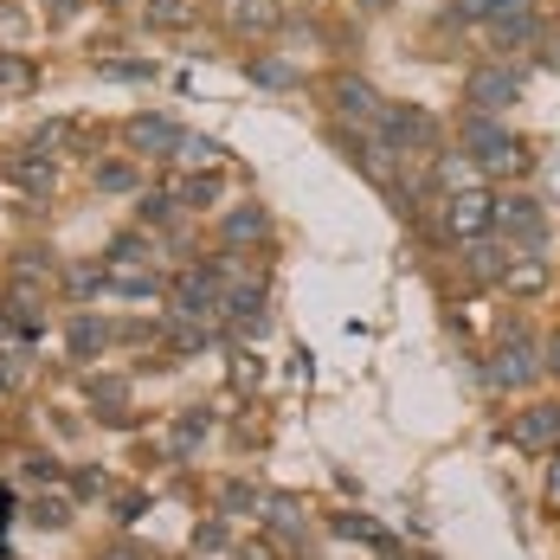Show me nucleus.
<instances>
[{"label":"nucleus","mask_w":560,"mask_h":560,"mask_svg":"<svg viewBox=\"0 0 560 560\" xmlns=\"http://www.w3.org/2000/svg\"><path fill=\"white\" fill-rule=\"evenodd\" d=\"M129 142H136L142 155H162V162H174L180 129H174V122H162V116H136V122H129Z\"/></svg>","instance_id":"9b49d317"},{"label":"nucleus","mask_w":560,"mask_h":560,"mask_svg":"<svg viewBox=\"0 0 560 560\" xmlns=\"http://www.w3.org/2000/svg\"><path fill=\"white\" fill-rule=\"evenodd\" d=\"M252 78H258V84H290V65H283V58H258Z\"/></svg>","instance_id":"aec40b11"},{"label":"nucleus","mask_w":560,"mask_h":560,"mask_svg":"<svg viewBox=\"0 0 560 560\" xmlns=\"http://www.w3.org/2000/svg\"><path fill=\"white\" fill-rule=\"evenodd\" d=\"M71 7H78V0H52V13H58V20H65V13H71Z\"/></svg>","instance_id":"bb28decb"},{"label":"nucleus","mask_w":560,"mask_h":560,"mask_svg":"<svg viewBox=\"0 0 560 560\" xmlns=\"http://www.w3.org/2000/svg\"><path fill=\"white\" fill-rule=\"evenodd\" d=\"M361 7H368V13H381V7H387V0H361Z\"/></svg>","instance_id":"c85d7f7f"},{"label":"nucleus","mask_w":560,"mask_h":560,"mask_svg":"<svg viewBox=\"0 0 560 560\" xmlns=\"http://www.w3.org/2000/svg\"><path fill=\"white\" fill-rule=\"evenodd\" d=\"M336 110L354 116V122H381L387 104H381V91H374L368 78H341V84H336Z\"/></svg>","instance_id":"1a4fd4ad"},{"label":"nucleus","mask_w":560,"mask_h":560,"mask_svg":"<svg viewBox=\"0 0 560 560\" xmlns=\"http://www.w3.org/2000/svg\"><path fill=\"white\" fill-rule=\"evenodd\" d=\"M374 129L387 136L399 155H425V149H439V116L419 110V104H387Z\"/></svg>","instance_id":"7ed1b4c3"},{"label":"nucleus","mask_w":560,"mask_h":560,"mask_svg":"<svg viewBox=\"0 0 560 560\" xmlns=\"http://www.w3.org/2000/svg\"><path fill=\"white\" fill-rule=\"evenodd\" d=\"M522 381H535V348L522 341V329H509V348H497L490 361V387H522Z\"/></svg>","instance_id":"0eeeda50"},{"label":"nucleus","mask_w":560,"mask_h":560,"mask_svg":"<svg viewBox=\"0 0 560 560\" xmlns=\"http://www.w3.org/2000/svg\"><path fill=\"white\" fill-rule=\"evenodd\" d=\"M91 399H97V406H110V419H116V406H122V381H97Z\"/></svg>","instance_id":"4be33fe9"},{"label":"nucleus","mask_w":560,"mask_h":560,"mask_svg":"<svg viewBox=\"0 0 560 560\" xmlns=\"http://www.w3.org/2000/svg\"><path fill=\"white\" fill-rule=\"evenodd\" d=\"M238 560H271V548H265V541H252V548H238Z\"/></svg>","instance_id":"a878e982"},{"label":"nucleus","mask_w":560,"mask_h":560,"mask_svg":"<svg viewBox=\"0 0 560 560\" xmlns=\"http://www.w3.org/2000/svg\"><path fill=\"white\" fill-rule=\"evenodd\" d=\"M497 225H503L509 238H522V245H541L548 213H541V200H535V194H503V200H497Z\"/></svg>","instance_id":"423d86ee"},{"label":"nucleus","mask_w":560,"mask_h":560,"mask_svg":"<svg viewBox=\"0 0 560 560\" xmlns=\"http://www.w3.org/2000/svg\"><path fill=\"white\" fill-rule=\"evenodd\" d=\"M149 20H155V26H187L194 7H187V0H149Z\"/></svg>","instance_id":"f3484780"},{"label":"nucleus","mask_w":560,"mask_h":560,"mask_svg":"<svg viewBox=\"0 0 560 560\" xmlns=\"http://www.w3.org/2000/svg\"><path fill=\"white\" fill-rule=\"evenodd\" d=\"M129 180H136L129 168H104V174H97V187H129Z\"/></svg>","instance_id":"5701e85b"},{"label":"nucleus","mask_w":560,"mask_h":560,"mask_svg":"<svg viewBox=\"0 0 560 560\" xmlns=\"http://www.w3.org/2000/svg\"><path fill=\"white\" fill-rule=\"evenodd\" d=\"M509 439L522 451H555L560 445V399H535L509 419Z\"/></svg>","instance_id":"39448f33"},{"label":"nucleus","mask_w":560,"mask_h":560,"mask_svg":"<svg viewBox=\"0 0 560 560\" xmlns=\"http://www.w3.org/2000/svg\"><path fill=\"white\" fill-rule=\"evenodd\" d=\"M464 149H470L477 168H497V174L528 168V142H515L497 116H470V122H464Z\"/></svg>","instance_id":"f257e3e1"},{"label":"nucleus","mask_w":560,"mask_h":560,"mask_svg":"<svg viewBox=\"0 0 560 560\" xmlns=\"http://www.w3.org/2000/svg\"><path fill=\"white\" fill-rule=\"evenodd\" d=\"M555 283V271H548V258H535V252H509V271H503V290H515V296H541Z\"/></svg>","instance_id":"9d476101"},{"label":"nucleus","mask_w":560,"mask_h":560,"mask_svg":"<svg viewBox=\"0 0 560 560\" xmlns=\"http://www.w3.org/2000/svg\"><path fill=\"white\" fill-rule=\"evenodd\" d=\"M515 97H522V78L503 71V65H477V71L464 78V104H470V116H503Z\"/></svg>","instance_id":"20e7f679"},{"label":"nucleus","mask_w":560,"mask_h":560,"mask_svg":"<svg viewBox=\"0 0 560 560\" xmlns=\"http://www.w3.org/2000/svg\"><path fill=\"white\" fill-rule=\"evenodd\" d=\"M271 232V220L258 213V207H245V213H225V238L238 245V238H265Z\"/></svg>","instance_id":"2eb2a0df"},{"label":"nucleus","mask_w":560,"mask_h":560,"mask_svg":"<svg viewBox=\"0 0 560 560\" xmlns=\"http://www.w3.org/2000/svg\"><path fill=\"white\" fill-rule=\"evenodd\" d=\"M439 225H445V238H464V245H477V238L497 225V194H483V187H451Z\"/></svg>","instance_id":"f03ea898"},{"label":"nucleus","mask_w":560,"mask_h":560,"mask_svg":"<svg viewBox=\"0 0 560 560\" xmlns=\"http://www.w3.org/2000/svg\"><path fill=\"white\" fill-rule=\"evenodd\" d=\"M71 136H78L71 122H39V129H33V142H39V149H65Z\"/></svg>","instance_id":"a211bd4d"},{"label":"nucleus","mask_w":560,"mask_h":560,"mask_svg":"<svg viewBox=\"0 0 560 560\" xmlns=\"http://www.w3.org/2000/svg\"><path fill=\"white\" fill-rule=\"evenodd\" d=\"M104 323H91V316H78V323H71V348H78V354H97V348H104Z\"/></svg>","instance_id":"dca6fc26"},{"label":"nucleus","mask_w":560,"mask_h":560,"mask_svg":"<svg viewBox=\"0 0 560 560\" xmlns=\"http://www.w3.org/2000/svg\"><path fill=\"white\" fill-rule=\"evenodd\" d=\"M283 13H278V0H232V26L238 33H271Z\"/></svg>","instance_id":"ddd939ff"},{"label":"nucleus","mask_w":560,"mask_h":560,"mask_svg":"<svg viewBox=\"0 0 560 560\" xmlns=\"http://www.w3.org/2000/svg\"><path fill=\"white\" fill-rule=\"evenodd\" d=\"M174 162H180V168H220V142H213V136H180Z\"/></svg>","instance_id":"4468645a"},{"label":"nucleus","mask_w":560,"mask_h":560,"mask_svg":"<svg viewBox=\"0 0 560 560\" xmlns=\"http://www.w3.org/2000/svg\"><path fill=\"white\" fill-rule=\"evenodd\" d=\"M548 503L560 509V457H555V464H548Z\"/></svg>","instance_id":"393cba45"},{"label":"nucleus","mask_w":560,"mask_h":560,"mask_svg":"<svg viewBox=\"0 0 560 560\" xmlns=\"http://www.w3.org/2000/svg\"><path fill=\"white\" fill-rule=\"evenodd\" d=\"M213 303H225L213 271H194V278L174 290V316H180V323H187V316H213Z\"/></svg>","instance_id":"6e6552de"},{"label":"nucleus","mask_w":560,"mask_h":560,"mask_svg":"<svg viewBox=\"0 0 560 560\" xmlns=\"http://www.w3.org/2000/svg\"><path fill=\"white\" fill-rule=\"evenodd\" d=\"M26 78V65H13V58H0V84H20Z\"/></svg>","instance_id":"b1692460"},{"label":"nucleus","mask_w":560,"mask_h":560,"mask_svg":"<svg viewBox=\"0 0 560 560\" xmlns=\"http://www.w3.org/2000/svg\"><path fill=\"white\" fill-rule=\"evenodd\" d=\"M13 180H26V187L46 194V187H52V168H46V162H13Z\"/></svg>","instance_id":"6ab92c4d"},{"label":"nucleus","mask_w":560,"mask_h":560,"mask_svg":"<svg viewBox=\"0 0 560 560\" xmlns=\"http://www.w3.org/2000/svg\"><path fill=\"white\" fill-rule=\"evenodd\" d=\"M110 560H149V555H129V548H116V555Z\"/></svg>","instance_id":"cd10ccee"},{"label":"nucleus","mask_w":560,"mask_h":560,"mask_svg":"<svg viewBox=\"0 0 560 560\" xmlns=\"http://www.w3.org/2000/svg\"><path fill=\"white\" fill-rule=\"evenodd\" d=\"M200 432H207V419H200V412H187V419L174 425V445H200Z\"/></svg>","instance_id":"412c9836"},{"label":"nucleus","mask_w":560,"mask_h":560,"mask_svg":"<svg viewBox=\"0 0 560 560\" xmlns=\"http://www.w3.org/2000/svg\"><path fill=\"white\" fill-rule=\"evenodd\" d=\"M535 0H451V20H470V26H497L509 13H528Z\"/></svg>","instance_id":"f8f14e48"}]
</instances>
